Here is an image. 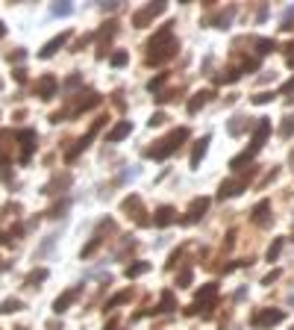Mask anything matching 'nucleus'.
<instances>
[{
    "label": "nucleus",
    "mask_w": 294,
    "mask_h": 330,
    "mask_svg": "<svg viewBox=\"0 0 294 330\" xmlns=\"http://www.w3.org/2000/svg\"><path fill=\"white\" fill-rule=\"evenodd\" d=\"M174 53H176V39L171 35V24H168L150 39V62H165Z\"/></svg>",
    "instance_id": "1"
},
{
    "label": "nucleus",
    "mask_w": 294,
    "mask_h": 330,
    "mask_svg": "<svg viewBox=\"0 0 294 330\" xmlns=\"http://www.w3.org/2000/svg\"><path fill=\"white\" fill-rule=\"evenodd\" d=\"M189 139V130L186 127H179L176 133H171L165 141H159V148H150V151H144V157H153V159H165L174 148H179V141H186Z\"/></svg>",
    "instance_id": "2"
},
{
    "label": "nucleus",
    "mask_w": 294,
    "mask_h": 330,
    "mask_svg": "<svg viewBox=\"0 0 294 330\" xmlns=\"http://www.w3.org/2000/svg\"><path fill=\"white\" fill-rule=\"evenodd\" d=\"M268 133H271V121H268V118H259V127H256V133H253V144H250V151H244L250 159H253L256 154H259V148L265 144Z\"/></svg>",
    "instance_id": "3"
},
{
    "label": "nucleus",
    "mask_w": 294,
    "mask_h": 330,
    "mask_svg": "<svg viewBox=\"0 0 294 330\" xmlns=\"http://www.w3.org/2000/svg\"><path fill=\"white\" fill-rule=\"evenodd\" d=\"M282 318H285L282 310H265V313H256V315H253V327H274V324H279Z\"/></svg>",
    "instance_id": "4"
},
{
    "label": "nucleus",
    "mask_w": 294,
    "mask_h": 330,
    "mask_svg": "<svg viewBox=\"0 0 294 330\" xmlns=\"http://www.w3.org/2000/svg\"><path fill=\"white\" fill-rule=\"evenodd\" d=\"M215 298H218V283H206V286L197 292V301H194V307H191L189 313H194V310H200V307H209Z\"/></svg>",
    "instance_id": "5"
},
{
    "label": "nucleus",
    "mask_w": 294,
    "mask_h": 330,
    "mask_svg": "<svg viewBox=\"0 0 294 330\" xmlns=\"http://www.w3.org/2000/svg\"><path fill=\"white\" fill-rule=\"evenodd\" d=\"M162 12H165V3H156V6H147V9L135 12L132 24H135V27H147V21H153V18H156V15H162Z\"/></svg>",
    "instance_id": "6"
},
{
    "label": "nucleus",
    "mask_w": 294,
    "mask_h": 330,
    "mask_svg": "<svg viewBox=\"0 0 294 330\" xmlns=\"http://www.w3.org/2000/svg\"><path fill=\"white\" fill-rule=\"evenodd\" d=\"M206 206H209V198H197V201H191V206H189V215L182 218V221H186V224H194L197 218L206 212Z\"/></svg>",
    "instance_id": "7"
},
{
    "label": "nucleus",
    "mask_w": 294,
    "mask_h": 330,
    "mask_svg": "<svg viewBox=\"0 0 294 330\" xmlns=\"http://www.w3.org/2000/svg\"><path fill=\"white\" fill-rule=\"evenodd\" d=\"M153 221H156L159 227H168V224H174V221H176V212H174V206H159Z\"/></svg>",
    "instance_id": "8"
},
{
    "label": "nucleus",
    "mask_w": 294,
    "mask_h": 330,
    "mask_svg": "<svg viewBox=\"0 0 294 330\" xmlns=\"http://www.w3.org/2000/svg\"><path fill=\"white\" fill-rule=\"evenodd\" d=\"M244 186H247V180H241V177H238V180H227L224 186H220V198H224V195H230V198H233V195H241Z\"/></svg>",
    "instance_id": "9"
},
{
    "label": "nucleus",
    "mask_w": 294,
    "mask_h": 330,
    "mask_svg": "<svg viewBox=\"0 0 294 330\" xmlns=\"http://www.w3.org/2000/svg\"><path fill=\"white\" fill-rule=\"evenodd\" d=\"M68 35H71V32H62V35H56V39H50V42L44 45V50H42V59L53 56V53H56V50H59V47H62V45L68 42Z\"/></svg>",
    "instance_id": "10"
},
{
    "label": "nucleus",
    "mask_w": 294,
    "mask_h": 330,
    "mask_svg": "<svg viewBox=\"0 0 294 330\" xmlns=\"http://www.w3.org/2000/svg\"><path fill=\"white\" fill-rule=\"evenodd\" d=\"M268 212H271V201H259V204H256V209H253V221L256 224H265L268 221Z\"/></svg>",
    "instance_id": "11"
},
{
    "label": "nucleus",
    "mask_w": 294,
    "mask_h": 330,
    "mask_svg": "<svg viewBox=\"0 0 294 330\" xmlns=\"http://www.w3.org/2000/svg\"><path fill=\"white\" fill-rule=\"evenodd\" d=\"M77 295H80V292H77V289H68V292H65V295H62V298H56V304H53V310H56V313H65V310L71 307V301H74V298H77Z\"/></svg>",
    "instance_id": "12"
},
{
    "label": "nucleus",
    "mask_w": 294,
    "mask_h": 330,
    "mask_svg": "<svg viewBox=\"0 0 294 330\" xmlns=\"http://www.w3.org/2000/svg\"><path fill=\"white\" fill-rule=\"evenodd\" d=\"M130 130H132V124H130V121H121V124H118L112 133H109L106 139H109V141H121L124 136H130Z\"/></svg>",
    "instance_id": "13"
},
{
    "label": "nucleus",
    "mask_w": 294,
    "mask_h": 330,
    "mask_svg": "<svg viewBox=\"0 0 294 330\" xmlns=\"http://www.w3.org/2000/svg\"><path fill=\"white\" fill-rule=\"evenodd\" d=\"M206 144H209V136H203V139L197 141V148H194V154H191V168H197L200 159L206 157Z\"/></svg>",
    "instance_id": "14"
},
{
    "label": "nucleus",
    "mask_w": 294,
    "mask_h": 330,
    "mask_svg": "<svg viewBox=\"0 0 294 330\" xmlns=\"http://www.w3.org/2000/svg\"><path fill=\"white\" fill-rule=\"evenodd\" d=\"M53 89H56V80H53V77H44V80L39 83V94H42V100H50Z\"/></svg>",
    "instance_id": "15"
},
{
    "label": "nucleus",
    "mask_w": 294,
    "mask_h": 330,
    "mask_svg": "<svg viewBox=\"0 0 294 330\" xmlns=\"http://www.w3.org/2000/svg\"><path fill=\"white\" fill-rule=\"evenodd\" d=\"M147 268H150V263H132V266H127L124 274H127V277H141Z\"/></svg>",
    "instance_id": "16"
},
{
    "label": "nucleus",
    "mask_w": 294,
    "mask_h": 330,
    "mask_svg": "<svg viewBox=\"0 0 294 330\" xmlns=\"http://www.w3.org/2000/svg\"><path fill=\"white\" fill-rule=\"evenodd\" d=\"M206 97H209V94H206V92H200V94H194V100H191V103H189V112H191V115H194V112H197V109H200V106H203V103H206Z\"/></svg>",
    "instance_id": "17"
},
{
    "label": "nucleus",
    "mask_w": 294,
    "mask_h": 330,
    "mask_svg": "<svg viewBox=\"0 0 294 330\" xmlns=\"http://www.w3.org/2000/svg\"><path fill=\"white\" fill-rule=\"evenodd\" d=\"M174 310V295L171 292H162V304H159V313H171Z\"/></svg>",
    "instance_id": "18"
},
{
    "label": "nucleus",
    "mask_w": 294,
    "mask_h": 330,
    "mask_svg": "<svg viewBox=\"0 0 294 330\" xmlns=\"http://www.w3.org/2000/svg\"><path fill=\"white\" fill-rule=\"evenodd\" d=\"M44 277H47V271H44V268H39V271H29V277H27V283H29V286H35V283H42Z\"/></svg>",
    "instance_id": "19"
},
{
    "label": "nucleus",
    "mask_w": 294,
    "mask_h": 330,
    "mask_svg": "<svg viewBox=\"0 0 294 330\" xmlns=\"http://www.w3.org/2000/svg\"><path fill=\"white\" fill-rule=\"evenodd\" d=\"M279 251H282V239H277V242L268 248V263H274V260H277V256H279Z\"/></svg>",
    "instance_id": "20"
},
{
    "label": "nucleus",
    "mask_w": 294,
    "mask_h": 330,
    "mask_svg": "<svg viewBox=\"0 0 294 330\" xmlns=\"http://www.w3.org/2000/svg\"><path fill=\"white\" fill-rule=\"evenodd\" d=\"M291 133H294V118H285V124H282L279 136H282V139H291Z\"/></svg>",
    "instance_id": "21"
},
{
    "label": "nucleus",
    "mask_w": 294,
    "mask_h": 330,
    "mask_svg": "<svg viewBox=\"0 0 294 330\" xmlns=\"http://www.w3.org/2000/svg\"><path fill=\"white\" fill-rule=\"evenodd\" d=\"M256 47H259V53H271L277 45H274V42H268V39H259V42H256Z\"/></svg>",
    "instance_id": "22"
},
{
    "label": "nucleus",
    "mask_w": 294,
    "mask_h": 330,
    "mask_svg": "<svg viewBox=\"0 0 294 330\" xmlns=\"http://www.w3.org/2000/svg\"><path fill=\"white\" fill-rule=\"evenodd\" d=\"M18 310H21V301H15V298L3 301V313H18Z\"/></svg>",
    "instance_id": "23"
},
{
    "label": "nucleus",
    "mask_w": 294,
    "mask_h": 330,
    "mask_svg": "<svg viewBox=\"0 0 294 330\" xmlns=\"http://www.w3.org/2000/svg\"><path fill=\"white\" fill-rule=\"evenodd\" d=\"M127 298H130V292H121V295H115V298H112V301H109L106 307H109V310H112V307H118V304H124Z\"/></svg>",
    "instance_id": "24"
},
{
    "label": "nucleus",
    "mask_w": 294,
    "mask_h": 330,
    "mask_svg": "<svg viewBox=\"0 0 294 330\" xmlns=\"http://www.w3.org/2000/svg\"><path fill=\"white\" fill-rule=\"evenodd\" d=\"M165 80H168V74H159L156 80H150V83H147V89H150V92H156V89H159V86H162Z\"/></svg>",
    "instance_id": "25"
},
{
    "label": "nucleus",
    "mask_w": 294,
    "mask_h": 330,
    "mask_svg": "<svg viewBox=\"0 0 294 330\" xmlns=\"http://www.w3.org/2000/svg\"><path fill=\"white\" fill-rule=\"evenodd\" d=\"M176 283H179V286H189V283H191V271L186 268V271H182V274L176 277Z\"/></svg>",
    "instance_id": "26"
},
{
    "label": "nucleus",
    "mask_w": 294,
    "mask_h": 330,
    "mask_svg": "<svg viewBox=\"0 0 294 330\" xmlns=\"http://www.w3.org/2000/svg\"><path fill=\"white\" fill-rule=\"evenodd\" d=\"M127 59H130L127 53H115V56H112V65H118V68H121V65H127Z\"/></svg>",
    "instance_id": "27"
},
{
    "label": "nucleus",
    "mask_w": 294,
    "mask_h": 330,
    "mask_svg": "<svg viewBox=\"0 0 294 330\" xmlns=\"http://www.w3.org/2000/svg\"><path fill=\"white\" fill-rule=\"evenodd\" d=\"M268 100H274V94H268V92H262V94L253 97V103H268Z\"/></svg>",
    "instance_id": "28"
},
{
    "label": "nucleus",
    "mask_w": 294,
    "mask_h": 330,
    "mask_svg": "<svg viewBox=\"0 0 294 330\" xmlns=\"http://www.w3.org/2000/svg\"><path fill=\"white\" fill-rule=\"evenodd\" d=\"M159 124H165V115H162V112H156V115L150 118V127H159Z\"/></svg>",
    "instance_id": "29"
},
{
    "label": "nucleus",
    "mask_w": 294,
    "mask_h": 330,
    "mask_svg": "<svg viewBox=\"0 0 294 330\" xmlns=\"http://www.w3.org/2000/svg\"><path fill=\"white\" fill-rule=\"evenodd\" d=\"M71 12V6H53V15H68Z\"/></svg>",
    "instance_id": "30"
},
{
    "label": "nucleus",
    "mask_w": 294,
    "mask_h": 330,
    "mask_svg": "<svg viewBox=\"0 0 294 330\" xmlns=\"http://www.w3.org/2000/svg\"><path fill=\"white\" fill-rule=\"evenodd\" d=\"M277 277H279V271H271V274H268V277H265L262 283H265V286H271V280H277Z\"/></svg>",
    "instance_id": "31"
},
{
    "label": "nucleus",
    "mask_w": 294,
    "mask_h": 330,
    "mask_svg": "<svg viewBox=\"0 0 294 330\" xmlns=\"http://www.w3.org/2000/svg\"><path fill=\"white\" fill-rule=\"evenodd\" d=\"M288 65H291V68H294V56H288Z\"/></svg>",
    "instance_id": "32"
},
{
    "label": "nucleus",
    "mask_w": 294,
    "mask_h": 330,
    "mask_svg": "<svg viewBox=\"0 0 294 330\" xmlns=\"http://www.w3.org/2000/svg\"><path fill=\"white\" fill-rule=\"evenodd\" d=\"M3 32H6V27H3V24H0V35H3Z\"/></svg>",
    "instance_id": "33"
},
{
    "label": "nucleus",
    "mask_w": 294,
    "mask_h": 330,
    "mask_svg": "<svg viewBox=\"0 0 294 330\" xmlns=\"http://www.w3.org/2000/svg\"><path fill=\"white\" fill-rule=\"evenodd\" d=\"M18 330H27V327H18Z\"/></svg>",
    "instance_id": "34"
},
{
    "label": "nucleus",
    "mask_w": 294,
    "mask_h": 330,
    "mask_svg": "<svg viewBox=\"0 0 294 330\" xmlns=\"http://www.w3.org/2000/svg\"><path fill=\"white\" fill-rule=\"evenodd\" d=\"M0 268H3V266H0Z\"/></svg>",
    "instance_id": "35"
},
{
    "label": "nucleus",
    "mask_w": 294,
    "mask_h": 330,
    "mask_svg": "<svg viewBox=\"0 0 294 330\" xmlns=\"http://www.w3.org/2000/svg\"><path fill=\"white\" fill-rule=\"evenodd\" d=\"M291 330H294V327H291Z\"/></svg>",
    "instance_id": "36"
}]
</instances>
